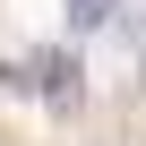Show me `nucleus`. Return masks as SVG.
<instances>
[{
	"instance_id": "nucleus-2",
	"label": "nucleus",
	"mask_w": 146,
	"mask_h": 146,
	"mask_svg": "<svg viewBox=\"0 0 146 146\" xmlns=\"http://www.w3.org/2000/svg\"><path fill=\"white\" fill-rule=\"evenodd\" d=\"M69 17H78V26H103V17H112V0H69Z\"/></svg>"
},
{
	"instance_id": "nucleus-1",
	"label": "nucleus",
	"mask_w": 146,
	"mask_h": 146,
	"mask_svg": "<svg viewBox=\"0 0 146 146\" xmlns=\"http://www.w3.org/2000/svg\"><path fill=\"white\" fill-rule=\"evenodd\" d=\"M35 95L52 112H78V60H69V52H43L35 60Z\"/></svg>"
}]
</instances>
